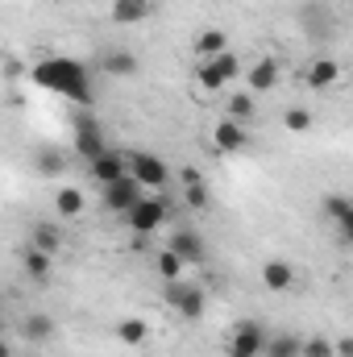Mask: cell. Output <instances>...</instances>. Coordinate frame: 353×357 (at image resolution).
I'll list each match as a JSON object with an SVG mask.
<instances>
[{"label":"cell","mask_w":353,"mask_h":357,"mask_svg":"<svg viewBox=\"0 0 353 357\" xmlns=\"http://www.w3.org/2000/svg\"><path fill=\"white\" fill-rule=\"evenodd\" d=\"M29 79H33L38 88L54 91V96H67V100L84 104V108H91V100H96L91 79H88V67H84V63H75V59H67V54L42 59V63L29 71Z\"/></svg>","instance_id":"obj_1"},{"label":"cell","mask_w":353,"mask_h":357,"mask_svg":"<svg viewBox=\"0 0 353 357\" xmlns=\"http://www.w3.org/2000/svg\"><path fill=\"white\" fill-rule=\"evenodd\" d=\"M171 216V204L163 195H142L129 212H125V225L137 233V237H154V229H163Z\"/></svg>","instance_id":"obj_2"},{"label":"cell","mask_w":353,"mask_h":357,"mask_svg":"<svg viewBox=\"0 0 353 357\" xmlns=\"http://www.w3.org/2000/svg\"><path fill=\"white\" fill-rule=\"evenodd\" d=\"M125 171L137 187H150V191H163L171 183V167L158 158V154H146V150H133L125 154Z\"/></svg>","instance_id":"obj_3"},{"label":"cell","mask_w":353,"mask_h":357,"mask_svg":"<svg viewBox=\"0 0 353 357\" xmlns=\"http://www.w3.org/2000/svg\"><path fill=\"white\" fill-rule=\"evenodd\" d=\"M167 303L175 307L183 320H200L204 307H208V295H204L200 282H191V278H175V282H167Z\"/></svg>","instance_id":"obj_4"},{"label":"cell","mask_w":353,"mask_h":357,"mask_svg":"<svg viewBox=\"0 0 353 357\" xmlns=\"http://www.w3.org/2000/svg\"><path fill=\"white\" fill-rule=\"evenodd\" d=\"M195 75H200V88L220 91L241 75V59H237L233 50H225V54H216V59H200V71H195Z\"/></svg>","instance_id":"obj_5"},{"label":"cell","mask_w":353,"mask_h":357,"mask_svg":"<svg viewBox=\"0 0 353 357\" xmlns=\"http://www.w3.org/2000/svg\"><path fill=\"white\" fill-rule=\"evenodd\" d=\"M262 349H266V333H262V324H254V320L237 324L229 333V341H225V354L229 357H262Z\"/></svg>","instance_id":"obj_6"},{"label":"cell","mask_w":353,"mask_h":357,"mask_svg":"<svg viewBox=\"0 0 353 357\" xmlns=\"http://www.w3.org/2000/svg\"><path fill=\"white\" fill-rule=\"evenodd\" d=\"M246 146H250L246 125H237V121L220 116V121H216V129H212V150H216V154H237V150H246Z\"/></svg>","instance_id":"obj_7"},{"label":"cell","mask_w":353,"mask_h":357,"mask_svg":"<svg viewBox=\"0 0 353 357\" xmlns=\"http://www.w3.org/2000/svg\"><path fill=\"white\" fill-rule=\"evenodd\" d=\"M104 150H108V146H104V137H100V125L91 121L88 112H80V121H75V154L91 162V158H100Z\"/></svg>","instance_id":"obj_8"},{"label":"cell","mask_w":353,"mask_h":357,"mask_svg":"<svg viewBox=\"0 0 353 357\" xmlns=\"http://www.w3.org/2000/svg\"><path fill=\"white\" fill-rule=\"evenodd\" d=\"M167 250L175 254L183 266H200V262L208 258V250H204V237H200V233H187V229H179L175 237L167 241Z\"/></svg>","instance_id":"obj_9"},{"label":"cell","mask_w":353,"mask_h":357,"mask_svg":"<svg viewBox=\"0 0 353 357\" xmlns=\"http://www.w3.org/2000/svg\"><path fill=\"white\" fill-rule=\"evenodd\" d=\"M137 199H142V187H137L129 175H121L117 183H108V187H104V204H108V212H121V216H125Z\"/></svg>","instance_id":"obj_10"},{"label":"cell","mask_w":353,"mask_h":357,"mask_svg":"<svg viewBox=\"0 0 353 357\" xmlns=\"http://www.w3.org/2000/svg\"><path fill=\"white\" fill-rule=\"evenodd\" d=\"M283 79V67H278V59L274 54H262L254 67H250V96H262V91H274V84Z\"/></svg>","instance_id":"obj_11"},{"label":"cell","mask_w":353,"mask_h":357,"mask_svg":"<svg viewBox=\"0 0 353 357\" xmlns=\"http://www.w3.org/2000/svg\"><path fill=\"white\" fill-rule=\"evenodd\" d=\"M88 171H91V178H96L100 187L117 183L121 175H129V171H125V154H117V150H104L100 158H91V162H88Z\"/></svg>","instance_id":"obj_12"},{"label":"cell","mask_w":353,"mask_h":357,"mask_svg":"<svg viewBox=\"0 0 353 357\" xmlns=\"http://www.w3.org/2000/svg\"><path fill=\"white\" fill-rule=\"evenodd\" d=\"M84 208H88V195H84L80 187H59V191H54V216H59V220H80Z\"/></svg>","instance_id":"obj_13"},{"label":"cell","mask_w":353,"mask_h":357,"mask_svg":"<svg viewBox=\"0 0 353 357\" xmlns=\"http://www.w3.org/2000/svg\"><path fill=\"white\" fill-rule=\"evenodd\" d=\"M50 337H54V320H50L46 312H25V316H21V341L46 345Z\"/></svg>","instance_id":"obj_14"},{"label":"cell","mask_w":353,"mask_h":357,"mask_svg":"<svg viewBox=\"0 0 353 357\" xmlns=\"http://www.w3.org/2000/svg\"><path fill=\"white\" fill-rule=\"evenodd\" d=\"M337 79H341V63H337V59H329V54H324V59H316V63L308 67V88H312V91H329Z\"/></svg>","instance_id":"obj_15"},{"label":"cell","mask_w":353,"mask_h":357,"mask_svg":"<svg viewBox=\"0 0 353 357\" xmlns=\"http://www.w3.org/2000/svg\"><path fill=\"white\" fill-rule=\"evenodd\" d=\"M100 67H104L108 75H117V79H133V75L142 71V63H137L133 50H108V54L100 59Z\"/></svg>","instance_id":"obj_16"},{"label":"cell","mask_w":353,"mask_h":357,"mask_svg":"<svg viewBox=\"0 0 353 357\" xmlns=\"http://www.w3.org/2000/svg\"><path fill=\"white\" fill-rule=\"evenodd\" d=\"M154 13V0H112V21L117 25H137Z\"/></svg>","instance_id":"obj_17"},{"label":"cell","mask_w":353,"mask_h":357,"mask_svg":"<svg viewBox=\"0 0 353 357\" xmlns=\"http://www.w3.org/2000/svg\"><path fill=\"white\" fill-rule=\"evenodd\" d=\"M320 212H324L333 225H341L345 237H353V204H350V195H329V199L320 204Z\"/></svg>","instance_id":"obj_18"},{"label":"cell","mask_w":353,"mask_h":357,"mask_svg":"<svg viewBox=\"0 0 353 357\" xmlns=\"http://www.w3.org/2000/svg\"><path fill=\"white\" fill-rule=\"evenodd\" d=\"M291 282H295V266H291V262L274 258V262H266V266H262V287H266V291H274V295H278V291H287Z\"/></svg>","instance_id":"obj_19"},{"label":"cell","mask_w":353,"mask_h":357,"mask_svg":"<svg viewBox=\"0 0 353 357\" xmlns=\"http://www.w3.org/2000/svg\"><path fill=\"white\" fill-rule=\"evenodd\" d=\"M29 245H33V250H42V254H50V258H54V254H59V250H63V229H59V225H54V220H42V225H38V229H33V237H29Z\"/></svg>","instance_id":"obj_20"},{"label":"cell","mask_w":353,"mask_h":357,"mask_svg":"<svg viewBox=\"0 0 353 357\" xmlns=\"http://www.w3.org/2000/svg\"><path fill=\"white\" fill-rule=\"evenodd\" d=\"M229 50V33L225 29H204L200 38H195V54L200 59H216V54H225Z\"/></svg>","instance_id":"obj_21"},{"label":"cell","mask_w":353,"mask_h":357,"mask_svg":"<svg viewBox=\"0 0 353 357\" xmlns=\"http://www.w3.org/2000/svg\"><path fill=\"white\" fill-rule=\"evenodd\" d=\"M117 337H121V345H146V337H150V324L142 320V316H125L121 324H117Z\"/></svg>","instance_id":"obj_22"},{"label":"cell","mask_w":353,"mask_h":357,"mask_svg":"<svg viewBox=\"0 0 353 357\" xmlns=\"http://www.w3.org/2000/svg\"><path fill=\"white\" fill-rule=\"evenodd\" d=\"M21 270H25L29 278H38V282H46V278H50V254H42V250H33V245H25V250H21Z\"/></svg>","instance_id":"obj_23"},{"label":"cell","mask_w":353,"mask_h":357,"mask_svg":"<svg viewBox=\"0 0 353 357\" xmlns=\"http://www.w3.org/2000/svg\"><path fill=\"white\" fill-rule=\"evenodd\" d=\"M225 112H229V121H237V125H250L258 108H254V96H250V91H237V96H229Z\"/></svg>","instance_id":"obj_24"},{"label":"cell","mask_w":353,"mask_h":357,"mask_svg":"<svg viewBox=\"0 0 353 357\" xmlns=\"http://www.w3.org/2000/svg\"><path fill=\"white\" fill-rule=\"evenodd\" d=\"M299 337L295 333H283V337H266V349L262 357H299Z\"/></svg>","instance_id":"obj_25"},{"label":"cell","mask_w":353,"mask_h":357,"mask_svg":"<svg viewBox=\"0 0 353 357\" xmlns=\"http://www.w3.org/2000/svg\"><path fill=\"white\" fill-rule=\"evenodd\" d=\"M154 270H158V278H163V282H175V278H183V274H187V266L179 262V258L171 254V250H167V245L154 254Z\"/></svg>","instance_id":"obj_26"},{"label":"cell","mask_w":353,"mask_h":357,"mask_svg":"<svg viewBox=\"0 0 353 357\" xmlns=\"http://www.w3.org/2000/svg\"><path fill=\"white\" fill-rule=\"evenodd\" d=\"M33 167H38L46 178H54V175L67 171V158H63L59 150H38V154H33Z\"/></svg>","instance_id":"obj_27"},{"label":"cell","mask_w":353,"mask_h":357,"mask_svg":"<svg viewBox=\"0 0 353 357\" xmlns=\"http://www.w3.org/2000/svg\"><path fill=\"white\" fill-rule=\"evenodd\" d=\"M283 129H287V133H308V129H312V112H308L303 104L287 108V112H283Z\"/></svg>","instance_id":"obj_28"},{"label":"cell","mask_w":353,"mask_h":357,"mask_svg":"<svg viewBox=\"0 0 353 357\" xmlns=\"http://www.w3.org/2000/svg\"><path fill=\"white\" fill-rule=\"evenodd\" d=\"M299 357H333V341L329 337H308L299 345Z\"/></svg>","instance_id":"obj_29"},{"label":"cell","mask_w":353,"mask_h":357,"mask_svg":"<svg viewBox=\"0 0 353 357\" xmlns=\"http://www.w3.org/2000/svg\"><path fill=\"white\" fill-rule=\"evenodd\" d=\"M183 199H187V208H208V187L204 183H191V187H183Z\"/></svg>","instance_id":"obj_30"},{"label":"cell","mask_w":353,"mask_h":357,"mask_svg":"<svg viewBox=\"0 0 353 357\" xmlns=\"http://www.w3.org/2000/svg\"><path fill=\"white\" fill-rule=\"evenodd\" d=\"M333 357H353V337H337L333 341Z\"/></svg>","instance_id":"obj_31"},{"label":"cell","mask_w":353,"mask_h":357,"mask_svg":"<svg viewBox=\"0 0 353 357\" xmlns=\"http://www.w3.org/2000/svg\"><path fill=\"white\" fill-rule=\"evenodd\" d=\"M179 178H183V187H191V183H204V175H200L195 167H183V171H179Z\"/></svg>","instance_id":"obj_32"},{"label":"cell","mask_w":353,"mask_h":357,"mask_svg":"<svg viewBox=\"0 0 353 357\" xmlns=\"http://www.w3.org/2000/svg\"><path fill=\"white\" fill-rule=\"evenodd\" d=\"M0 357H13V349H8V341H0Z\"/></svg>","instance_id":"obj_33"},{"label":"cell","mask_w":353,"mask_h":357,"mask_svg":"<svg viewBox=\"0 0 353 357\" xmlns=\"http://www.w3.org/2000/svg\"><path fill=\"white\" fill-rule=\"evenodd\" d=\"M0 341H4V320H0Z\"/></svg>","instance_id":"obj_34"},{"label":"cell","mask_w":353,"mask_h":357,"mask_svg":"<svg viewBox=\"0 0 353 357\" xmlns=\"http://www.w3.org/2000/svg\"><path fill=\"white\" fill-rule=\"evenodd\" d=\"M345 4H350V0H345Z\"/></svg>","instance_id":"obj_35"}]
</instances>
